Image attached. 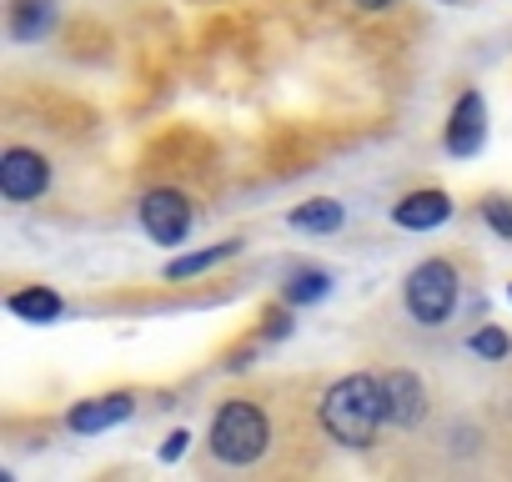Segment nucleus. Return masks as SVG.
I'll list each match as a JSON object with an SVG mask.
<instances>
[{
  "label": "nucleus",
  "instance_id": "f257e3e1",
  "mask_svg": "<svg viewBox=\"0 0 512 482\" xmlns=\"http://www.w3.org/2000/svg\"><path fill=\"white\" fill-rule=\"evenodd\" d=\"M317 427L327 432V442H337L347 452L372 447L377 432L387 427L382 372H347V377L327 382L317 397Z\"/></svg>",
  "mask_w": 512,
  "mask_h": 482
},
{
  "label": "nucleus",
  "instance_id": "f03ea898",
  "mask_svg": "<svg viewBox=\"0 0 512 482\" xmlns=\"http://www.w3.org/2000/svg\"><path fill=\"white\" fill-rule=\"evenodd\" d=\"M272 452V412L256 397H226L206 427V457L216 467L246 472Z\"/></svg>",
  "mask_w": 512,
  "mask_h": 482
},
{
  "label": "nucleus",
  "instance_id": "7ed1b4c3",
  "mask_svg": "<svg viewBox=\"0 0 512 482\" xmlns=\"http://www.w3.org/2000/svg\"><path fill=\"white\" fill-rule=\"evenodd\" d=\"M457 297H462V272L452 257H427L402 282V302L417 327H447L457 312Z\"/></svg>",
  "mask_w": 512,
  "mask_h": 482
},
{
  "label": "nucleus",
  "instance_id": "20e7f679",
  "mask_svg": "<svg viewBox=\"0 0 512 482\" xmlns=\"http://www.w3.org/2000/svg\"><path fill=\"white\" fill-rule=\"evenodd\" d=\"M51 156L41 146H26V141H11L6 151H0V196H6L11 206H31L51 191Z\"/></svg>",
  "mask_w": 512,
  "mask_h": 482
},
{
  "label": "nucleus",
  "instance_id": "39448f33",
  "mask_svg": "<svg viewBox=\"0 0 512 482\" xmlns=\"http://www.w3.org/2000/svg\"><path fill=\"white\" fill-rule=\"evenodd\" d=\"M141 231L156 241V247H176V241H186L191 236V221H196V206H191V196L186 191H176V186H151L146 196H141Z\"/></svg>",
  "mask_w": 512,
  "mask_h": 482
},
{
  "label": "nucleus",
  "instance_id": "423d86ee",
  "mask_svg": "<svg viewBox=\"0 0 512 482\" xmlns=\"http://www.w3.org/2000/svg\"><path fill=\"white\" fill-rule=\"evenodd\" d=\"M487 141V101L482 91H462L442 121V151L447 156H477Z\"/></svg>",
  "mask_w": 512,
  "mask_h": 482
},
{
  "label": "nucleus",
  "instance_id": "0eeeda50",
  "mask_svg": "<svg viewBox=\"0 0 512 482\" xmlns=\"http://www.w3.org/2000/svg\"><path fill=\"white\" fill-rule=\"evenodd\" d=\"M382 397H387V427H397V432H412L427 417V402H432L412 367H387L382 372Z\"/></svg>",
  "mask_w": 512,
  "mask_h": 482
},
{
  "label": "nucleus",
  "instance_id": "6e6552de",
  "mask_svg": "<svg viewBox=\"0 0 512 482\" xmlns=\"http://www.w3.org/2000/svg\"><path fill=\"white\" fill-rule=\"evenodd\" d=\"M131 412H136V392H101V397H81L66 412V427L81 432V437H96L106 427H121Z\"/></svg>",
  "mask_w": 512,
  "mask_h": 482
},
{
  "label": "nucleus",
  "instance_id": "1a4fd4ad",
  "mask_svg": "<svg viewBox=\"0 0 512 482\" xmlns=\"http://www.w3.org/2000/svg\"><path fill=\"white\" fill-rule=\"evenodd\" d=\"M452 196L442 186H422V191H407L397 206H392V221L402 231H437L442 221H452Z\"/></svg>",
  "mask_w": 512,
  "mask_h": 482
},
{
  "label": "nucleus",
  "instance_id": "9d476101",
  "mask_svg": "<svg viewBox=\"0 0 512 482\" xmlns=\"http://www.w3.org/2000/svg\"><path fill=\"white\" fill-rule=\"evenodd\" d=\"M51 26H56V0H11L6 6V31L21 46L51 36Z\"/></svg>",
  "mask_w": 512,
  "mask_h": 482
},
{
  "label": "nucleus",
  "instance_id": "9b49d317",
  "mask_svg": "<svg viewBox=\"0 0 512 482\" xmlns=\"http://www.w3.org/2000/svg\"><path fill=\"white\" fill-rule=\"evenodd\" d=\"M241 252H246V241H241V236H226V241H216V247H201V252L176 257V262L166 267V282H191V277H206V272L226 267V262H231V257H241Z\"/></svg>",
  "mask_w": 512,
  "mask_h": 482
},
{
  "label": "nucleus",
  "instance_id": "f8f14e48",
  "mask_svg": "<svg viewBox=\"0 0 512 482\" xmlns=\"http://www.w3.org/2000/svg\"><path fill=\"white\" fill-rule=\"evenodd\" d=\"M342 221H347V211L332 196H312V201L287 211V226L292 231H312V236H332V231H342Z\"/></svg>",
  "mask_w": 512,
  "mask_h": 482
},
{
  "label": "nucleus",
  "instance_id": "ddd939ff",
  "mask_svg": "<svg viewBox=\"0 0 512 482\" xmlns=\"http://www.w3.org/2000/svg\"><path fill=\"white\" fill-rule=\"evenodd\" d=\"M6 312L21 317V322H56V317L66 312V302H61L51 287H21V292L6 297Z\"/></svg>",
  "mask_w": 512,
  "mask_h": 482
},
{
  "label": "nucleus",
  "instance_id": "4468645a",
  "mask_svg": "<svg viewBox=\"0 0 512 482\" xmlns=\"http://www.w3.org/2000/svg\"><path fill=\"white\" fill-rule=\"evenodd\" d=\"M332 292V277L327 272H297L287 287H282V302L287 307H307V302H322Z\"/></svg>",
  "mask_w": 512,
  "mask_h": 482
},
{
  "label": "nucleus",
  "instance_id": "2eb2a0df",
  "mask_svg": "<svg viewBox=\"0 0 512 482\" xmlns=\"http://www.w3.org/2000/svg\"><path fill=\"white\" fill-rule=\"evenodd\" d=\"M467 347H472V357H482V362H507V357H512V337H507L502 327H477V332L467 337Z\"/></svg>",
  "mask_w": 512,
  "mask_h": 482
},
{
  "label": "nucleus",
  "instance_id": "dca6fc26",
  "mask_svg": "<svg viewBox=\"0 0 512 482\" xmlns=\"http://www.w3.org/2000/svg\"><path fill=\"white\" fill-rule=\"evenodd\" d=\"M477 216H482V226H487V231H497V236H507V241H512V196L487 191V196L477 201Z\"/></svg>",
  "mask_w": 512,
  "mask_h": 482
},
{
  "label": "nucleus",
  "instance_id": "f3484780",
  "mask_svg": "<svg viewBox=\"0 0 512 482\" xmlns=\"http://www.w3.org/2000/svg\"><path fill=\"white\" fill-rule=\"evenodd\" d=\"M337 11H352V16H362V21H377V16H392L402 0H332Z\"/></svg>",
  "mask_w": 512,
  "mask_h": 482
},
{
  "label": "nucleus",
  "instance_id": "a211bd4d",
  "mask_svg": "<svg viewBox=\"0 0 512 482\" xmlns=\"http://www.w3.org/2000/svg\"><path fill=\"white\" fill-rule=\"evenodd\" d=\"M186 442H191V432H171V437H166V447H161V462H176V457L186 452Z\"/></svg>",
  "mask_w": 512,
  "mask_h": 482
},
{
  "label": "nucleus",
  "instance_id": "6ab92c4d",
  "mask_svg": "<svg viewBox=\"0 0 512 482\" xmlns=\"http://www.w3.org/2000/svg\"><path fill=\"white\" fill-rule=\"evenodd\" d=\"M262 337H267V342H272V337H292V312H282V317H272V327H267Z\"/></svg>",
  "mask_w": 512,
  "mask_h": 482
},
{
  "label": "nucleus",
  "instance_id": "aec40b11",
  "mask_svg": "<svg viewBox=\"0 0 512 482\" xmlns=\"http://www.w3.org/2000/svg\"><path fill=\"white\" fill-rule=\"evenodd\" d=\"M442 6H462V0H442Z\"/></svg>",
  "mask_w": 512,
  "mask_h": 482
},
{
  "label": "nucleus",
  "instance_id": "412c9836",
  "mask_svg": "<svg viewBox=\"0 0 512 482\" xmlns=\"http://www.w3.org/2000/svg\"><path fill=\"white\" fill-rule=\"evenodd\" d=\"M507 297H512V287H507Z\"/></svg>",
  "mask_w": 512,
  "mask_h": 482
}]
</instances>
